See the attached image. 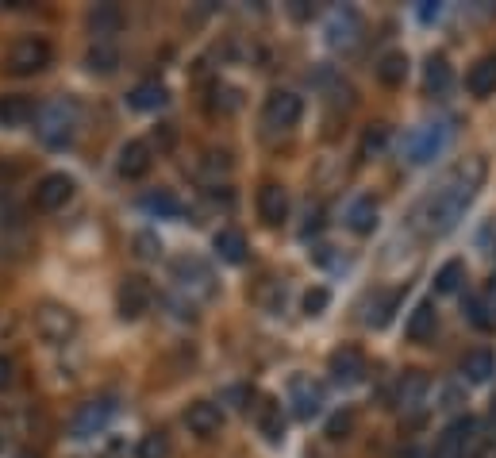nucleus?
<instances>
[{"label": "nucleus", "instance_id": "28", "mask_svg": "<svg viewBox=\"0 0 496 458\" xmlns=\"http://www.w3.org/2000/svg\"><path fill=\"white\" fill-rule=\"evenodd\" d=\"M346 228H351L354 235H370L377 228V205H374V197H358L351 212H346Z\"/></svg>", "mask_w": 496, "mask_h": 458}, {"label": "nucleus", "instance_id": "18", "mask_svg": "<svg viewBox=\"0 0 496 458\" xmlns=\"http://www.w3.org/2000/svg\"><path fill=\"white\" fill-rule=\"evenodd\" d=\"M254 424H259V431H262L266 443L278 447L281 439H285V409H281L273 397H266L262 405H259V412H254Z\"/></svg>", "mask_w": 496, "mask_h": 458}, {"label": "nucleus", "instance_id": "17", "mask_svg": "<svg viewBox=\"0 0 496 458\" xmlns=\"http://www.w3.org/2000/svg\"><path fill=\"white\" fill-rule=\"evenodd\" d=\"M85 27H89V35H93L97 43H108L112 35L123 31V8L120 5H97L93 12L85 16Z\"/></svg>", "mask_w": 496, "mask_h": 458}, {"label": "nucleus", "instance_id": "11", "mask_svg": "<svg viewBox=\"0 0 496 458\" xmlns=\"http://www.w3.org/2000/svg\"><path fill=\"white\" fill-rule=\"evenodd\" d=\"M327 374L335 386H358L365 378V355L358 346H339V351H331V358H327Z\"/></svg>", "mask_w": 496, "mask_h": 458}, {"label": "nucleus", "instance_id": "7", "mask_svg": "<svg viewBox=\"0 0 496 458\" xmlns=\"http://www.w3.org/2000/svg\"><path fill=\"white\" fill-rule=\"evenodd\" d=\"M112 416H116V400L112 397L85 400V405L73 412V420H69V435L73 439H93V435H100L108 424H112Z\"/></svg>", "mask_w": 496, "mask_h": 458}, {"label": "nucleus", "instance_id": "30", "mask_svg": "<svg viewBox=\"0 0 496 458\" xmlns=\"http://www.w3.org/2000/svg\"><path fill=\"white\" fill-rule=\"evenodd\" d=\"M142 208L151 216H158V219H177L181 216V200L170 189H154V193L142 197Z\"/></svg>", "mask_w": 496, "mask_h": 458}, {"label": "nucleus", "instance_id": "16", "mask_svg": "<svg viewBox=\"0 0 496 458\" xmlns=\"http://www.w3.org/2000/svg\"><path fill=\"white\" fill-rule=\"evenodd\" d=\"M185 428L200 439H212L219 428H224V409L212 405V400H193L185 409Z\"/></svg>", "mask_w": 496, "mask_h": 458}, {"label": "nucleus", "instance_id": "25", "mask_svg": "<svg viewBox=\"0 0 496 458\" xmlns=\"http://www.w3.org/2000/svg\"><path fill=\"white\" fill-rule=\"evenodd\" d=\"M435 327H438V313H435V304L431 301H419L416 308H412V316H408V339L412 343H427L431 336H435Z\"/></svg>", "mask_w": 496, "mask_h": 458}, {"label": "nucleus", "instance_id": "23", "mask_svg": "<svg viewBox=\"0 0 496 458\" xmlns=\"http://www.w3.org/2000/svg\"><path fill=\"white\" fill-rule=\"evenodd\" d=\"M35 101L31 97H24V93H8V97H0V123L5 127H24V123H31L35 120Z\"/></svg>", "mask_w": 496, "mask_h": 458}, {"label": "nucleus", "instance_id": "13", "mask_svg": "<svg viewBox=\"0 0 496 458\" xmlns=\"http://www.w3.org/2000/svg\"><path fill=\"white\" fill-rule=\"evenodd\" d=\"M154 166V151H151V143H142V139H132V143H123L120 146V162H116V170L123 181H139L146 177Z\"/></svg>", "mask_w": 496, "mask_h": 458}, {"label": "nucleus", "instance_id": "38", "mask_svg": "<svg viewBox=\"0 0 496 458\" xmlns=\"http://www.w3.org/2000/svg\"><path fill=\"white\" fill-rule=\"evenodd\" d=\"M135 247H139V250H135L139 259H158V254H162V243L154 240V235H146V231L135 235Z\"/></svg>", "mask_w": 496, "mask_h": 458}, {"label": "nucleus", "instance_id": "36", "mask_svg": "<svg viewBox=\"0 0 496 458\" xmlns=\"http://www.w3.org/2000/svg\"><path fill=\"white\" fill-rule=\"evenodd\" d=\"M327 304H331V293H327L323 285H311V289L304 293V316H320Z\"/></svg>", "mask_w": 496, "mask_h": 458}, {"label": "nucleus", "instance_id": "34", "mask_svg": "<svg viewBox=\"0 0 496 458\" xmlns=\"http://www.w3.org/2000/svg\"><path fill=\"white\" fill-rule=\"evenodd\" d=\"M462 282H466V266L458 259H450L443 270L435 273V293H458V289H462Z\"/></svg>", "mask_w": 496, "mask_h": 458}, {"label": "nucleus", "instance_id": "24", "mask_svg": "<svg viewBox=\"0 0 496 458\" xmlns=\"http://www.w3.org/2000/svg\"><path fill=\"white\" fill-rule=\"evenodd\" d=\"M165 101H170V89L162 81H139L132 93H127V104H132L135 112H158Z\"/></svg>", "mask_w": 496, "mask_h": 458}, {"label": "nucleus", "instance_id": "39", "mask_svg": "<svg viewBox=\"0 0 496 458\" xmlns=\"http://www.w3.org/2000/svg\"><path fill=\"white\" fill-rule=\"evenodd\" d=\"M304 219H308V224L301 228V235L308 240V235H316V231L323 228V208H320V205H316V208H308V216H304Z\"/></svg>", "mask_w": 496, "mask_h": 458}, {"label": "nucleus", "instance_id": "5", "mask_svg": "<svg viewBox=\"0 0 496 458\" xmlns=\"http://www.w3.org/2000/svg\"><path fill=\"white\" fill-rule=\"evenodd\" d=\"M174 282L181 293H189V297H200V301L216 297V273L205 259H196V254H181L174 262Z\"/></svg>", "mask_w": 496, "mask_h": 458}, {"label": "nucleus", "instance_id": "41", "mask_svg": "<svg viewBox=\"0 0 496 458\" xmlns=\"http://www.w3.org/2000/svg\"><path fill=\"white\" fill-rule=\"evenodd\" d=\"M435 16H438V5H431V0H427V5L419 8V20H435Z\"/></svg>", "mask_w": 496, "mask_h": 458}, {"label": "nucleus", "instance_id": "20", "mask_svg": "<svg viewBox=\"0 0 496 458\" xmlns=\"http://www.w3.org/2000/svg\"><path fill=\"white\" fill-rule=\"evenodd\" d=\"M427 389H431L427 374H424V370H408V374L400 378V386H396V405H400L404 412H412V409H419V405H424Z\"/></svg>", "mask_w": 496, "mask_h": 458}, {"label": "nucleus", "instance_id": "15", "mask_svg": "<svg viewBox=\"0 0 496 458\" xmlns=\"http://www.w3.org/2000/svg\"><path fill=\"white\" fill-rule=\"evenodd\" d=\"M259 216H262V224L281 228L289 219V189L278 186V181H266L259 189Z\"/></svg>", "mask_w": 496, "mask_h": 458}, {"label": "nucleus", "instance_id": "33", "mask_svg": "<svg viewBox=\"0 0 496 458\" xmlns=\"http://www.w3.org/2000/svg\"><path fill=\"white\" fill-rule=\"evenodd\" d=\"M174 447H170V435L165 431H146L135 447V458H170Z\"/></svg>", "mask_w": 496, "mask_h": 458}, {"label": "nucleus", "instance_id": "12", "mask_svg": "<svg viewBox=\"0 0 496 458\" xmlns=\"http://www.w3.org/2000/svg\"><path fill=\"white\" fill-rule=\"evenodd\" d=\"M73 189L78 186H73L69 174H47L39 186H35V205H39L43 212H58L73 200Z\"/></svg>", "mask_w": 496, "mask_h": 458}, {"label": "nucleus", "instance_id": "43", "mask_svg": "<svg viewBox=\"0 0 496 458\" xmlns=\"http://www.w3.org/2000/svg\"><path fill=\"white\" fill-rule=\"evenodd\" d=\"M0 451H5V439H0Z\"/></svg>", "mask_w": 496, "mask_h": 458}, {"label": "nucleus", "instance_id": "9", "mask_svg": "<svg viewBox=\"0 0 496 458\" xmlns=\"http://www.w3.org/2000/svg\"><path fill=\"white\" fill-rule=\"evenodd\" d=\"M151 301H154V289L146 278H139V273H132V278H123L120 289H116V308L123 320H139L151 313Z\"/></svg>", "mask_w": 496, "mask_h": 458}, {"label": "nucleus", "instance_id": "37", "mask_svg": "<svg viewBox=\"0 0 496 458\" xmlns=\"http://www.w3.org/2000/svg\"><path fill=\"white\" fill-rule=\"evenodd\" d=\"M385 146V127L381 123H374L370 132H365V139H362V158H370V154H377Z\"/></svg>", "mask_w": 496, "mask_h": 458}, {"label": "nucleus", "instance_id": "14", "mask_svg": "<svg viewBox=\"0 0 496 458\" xmlns=\"http://www.w3.org/2000/svg\"><path fill=\"white\" fill-rule=\"evenodd\" d=\"M473 431H477V420L462 416V420H454V424L438 435V443H435V458H466L470 443H473Z\"/></svg>", "mask_w": 496, "mask_h": 458}, {"label": "nucleus", "instance_id": "42", "mask_svg": "<svg viewBox=\"0 0 496 458\" xmlns=\"http://www.w3.org/2000/svg\"><path fill=\"white\" fill-rule=\"evenodd\" d=\"M489 301L496 304V278H492V285H489Z\"/></svg>", "mask_w": 496, "mask_h": 458}, {"label": "nucleus", "instance_id": "6", "mask_svg": "<svg viewBox=\"0 0 496 458\" xmlns=\"http://www.w3.org/2000/svg\"><path fill=\"white\" fill-rule=\"evenodd\" d=\"M447 143H450V123H424L404 139V154H408V162H416V166H424V162L443 154Z\"/></svg>", "mask_w": 496, "mask_h": 458}, {"label": "nucleus", "instance_id": "19", "mask_svg": "<svg viewBox=\"0 0 496 458\" xmlns=\"http://www.w3.org/2000/svg\"><path fill=\"white\" fill-rule=\"evenodd\" d=\"M212 250L219 254V262H227V266L247 262V235L238 228H219L212 235Z\"/></svg>", "mask_w": 496, "mask_h": 458}, {"label": "nucleus", "instance_id": "27", "mask_svg": "<svg viewBox=\"0 0 496 458\" xmlns=\"http://www.w3.org/2000/svg\"><path fill=\"white\" fill-rule=\"evenodd\" d=\"M404 78H408V54H404V50L381 54V59H377V81L396 89V85H404Z\"/></svg>", "mask_w": 496, "mask_h": 458}, {"label": "nucleus", "instance_id": "21", "mask_svg": "<svg viewBox=\"0 0 496 458\" xmlns=\"http://www.w3.org/2000/svg\"><path fill=\"white\" fill-rule=\"evenodd\" d=\"M466 89L473 97H492L496 93V54H485V59H477L466 73Z\"/></svg>", "mask_w": 496, "mask_h": 458}, {"label": "nucleus", "instance_id": "26", "mask_svg": "<svg viewBox=\"0 0 496 458\" xmlns=\"http://www.w3.org/2000/svg\"><path fill=\"white\" fill-rule=\"evenodd\" d=\"M404 301V289H385V293H374V301H370V313H365V324L370 327H385L393 320L396 313V304Z\"/></svg>", "mask_w": 496, "mask_h": 458}, {"label": "nucleus", "instance_id": "40", "mask_svg": "<svg viewBox=\"0 0 496 458\" xmlns=\"http://www.w3.org/2000/svg\"><path fill=\"white\" fill-rule=\"evenodd\" d=\"M12 386V358L0 355V393H5Z\"/></svg>", "mask_w": 496, "mask_h": 458}, {"label": "nucleus", "instance_id": "3", "mask_svg": "<svg viewBox=\"0 0 496 458\" xmlns=\"http://www.w3.org/2000/svg\"><path fill=\"white\" fill-rule=\"evenodd\" d=\"M31 324H35V336H39L43 343H54V346L69 343L73 336H78V313H73V308H66V304H54V301H47V304L35 308Z\"/></svg>", "mask_w": 496, "mask_h": 458}, {"label": "nucleus", "instance_id": "35", "mask_svg": "<svg viewBox=\"0 0 496 458\" xmlns=\"http://www.w3.org/2000/svg\"><path fill=\"white\" fill-rule=\"evenodd\" d=\"M351 431H354V412H351V409L335 412V416L327 420V439H335V443H339V439H346Z\"/></svg>", "mask_w": 496, "mask_h": 458}, {"label": "nucleus", "instance_id": "1", "mask_svg": "<svg viewBox=\"0 0 496 458\" xmlns=\"http://www.w3.org/2000/svg\"><path fill=\"white\" fill-rule=\"evenodd\" d=\"M485 174H489V166H485L481 154L458 162V166H454L443 181H438V189H431L427 200L419 205L416 224L424 228L427 235H447V231H454V224H458V219L466 216V208L473 205V197H477V189H481Z\"/></svg>", "mask_w": 496, "mask_h": 458}, {"label": "nucleus", "instance_id": "29", "mask_svg": "<svg viewBox=\"0 0 496 458\" xmlns=\"http://www.w3.org/2000/svg\"><path fill=\"white\" fill-rule=\"evenodd\" d=\"M450 81H454L450 62L443 59V54H431L427 66H424V85H427V93H447Z\"/></svg>", "mask_w": 496, "mask_h": 458}, {"label": "nucleus", "instance_id": "10", "mask_svg": "<svg viewBox=\"0 0 496 458\" xmlns=\"http://www.w3.org/2000/svg\"><path fill=\"white\" fill-rule=\"evenodd\" d=\"M323 386L316 378H308V374H297L289 381V405L292 412H297L301 420H311V416H320L323 412Z\"/></svg>", "mask_w": 496, "mask_h": 458}, {"label": "nucleus", "instance_id": "32", "mask_svg": "<svg viewBox=\"0 0 496 458\" xmlns=\"http://www.w3.org/2000/svg\"><path fill=\"white\" fill-rule=\"evenodd\" d=\"M85 66L93 73H116L120 69V50L112 43H93L85 54Z\"/></svg>", "mask_w": 496, "mask_h": 458}, {"label": "nucleus", "instance_id": "8", "mask_svg": "<svg viewBox=\"0 0 496 458\" xmlns=\"http://www.w3.org/2000/svg\"><path fill=\"white\" fill-rule=\"evenodd\" d=\"M304 116V101L297 93H289V89H273L266 97V108H262V120L266 127L273 132H289V127H297Z\"/></svg>", "mask_w": 496, "mask_h": 458}, {"label": "nucleus", "instance_id": "2", "mask_svg": "<svg viewBox=\"0 0 496 458\" xmlns=\"http://www.w3.org/2000/svg\"><path fill=\"white\" fill-rule=\"evenodd\" d=\"M81 127V104L73 97H50L35 112V132L47 146H69Z\"/></svg>", "mask_w": 496, "mask_h": 458}, {"label": "nucleus", "instance_id": "22", "mask_svg": "<svg viewBox=\"0 0 496 458\" xmlns=\"http://www.w3.org/2000/svg\"><path fill=\"white\" fill-rule=\"evenodd\" d=\"M496 374V355L489 351V346H473V351L462 355V378L473 381V386H481V381H489Z\"/></svg>", "mask_w": 496, "mask_h": 458}, {"label": "nucleus", "instance_id": "31", "mask_svg": "<svg viewBox=\"0 0 496 458\" xmlns=\"http://www.w3.org/2000/svg\"><path fill=\"white\" fill-rule=\"evenodd\" d=\"M466 320L477 332H492L496 327V304L489 297H466Z\"/></svg>", "mask_w": 496, "mask_h": 458}, {"label": "nucleus", "instance_id": "4", "mask_svg": "<svg viewBox=\"0 0 496 458\" xmlns=\"http://www.w3.org/2000/svg\"><path fill=\"white\" fill-rule=\"evenodd\" d=\"M54 62V47L43 39V35H24L16 39L8 50V69L16 78H31V73H43Z\"/></svg>", "mask_w": 496, "mask_h": 458}]
</instances>
